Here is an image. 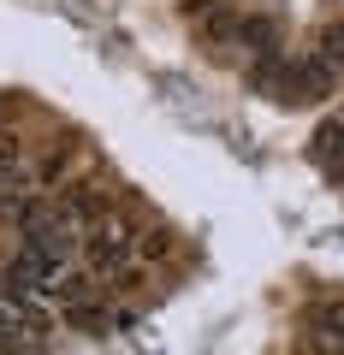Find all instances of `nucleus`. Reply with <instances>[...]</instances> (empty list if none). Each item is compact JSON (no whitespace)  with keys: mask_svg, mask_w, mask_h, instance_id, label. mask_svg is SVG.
<instances>
[{"mask_svg":"<svg viewBox=\"0 0 344 355\" xmlns=\"http://www.w3.org/2000/svg\"><path fill=\"white\" fill-rule=\"evenodd\" d=\"M309 160L327 166L332 178H344V113L338 119H320L315 137H309Z\"/></svg>","mask_w":344,"mask_h":355,"instance_id":"obj_1","label":"nucleus"},{"mask_svg":"<svg viewBox=\"0 0 344 355\" xmlns=\"http://www.w3.org/2000/svg\"><path fill=\"white\" fill-rule=\"evenodd\" d=\"M72 166H77V148L72 142H54V148L36 160V190H60L65 178H72Z\"/></svg>","mask_w":344,"mask_h":355,"instance_id":"obj_2","label":"nucleus"},{"mask_svg":"<svg viewBox=\"0 0 344 355\" xmlns=\"http://www.w3.org/2000/svg\"><path fill=\"white\" fill-rule=\"evenodd\" d=\"M172 254H179L172 231H161V225H154V231H142V237H137V266H166Z\"/></svg>","mask_w":344,"mask_h":355,"instance_id":"obj_3","label":"nucleus"},{"mask_svg":"<svg viewBox=\"0 0 344 355\" xmlns=\"http://www.w3.org/2000/svg\"><path fill=\"white\" fill-rule=\"evenodd\" d=\"M309 338L344 343V302H315V308H309Z\"/></svg>","mask_w":344,"mask_h":355,"instance_id":"obj_4","label":"nucleus"},{"mask_svg":"<svg viewBox=\"0 0 344 355\" xmlns=\"http://www.w3.org/2000/svg\"><path fill=\"white\" fill-rule=\"evenodd\" d=\"M297 89H303V95H327L332 89V65L320 60V53H303V60H297Z\"/></svg>","mask_w":344,"mask_h":355,"instance_id":"obj_5","label":"nucleus"},{"mask_svg":"<svg viewBox=\"0 0 344 355\" xmlns=\"http://www.w3.org/2000/svg\"><path fill=\"white\" fill-rule=\"evenodd\" d=\"M238 42H243V48H255V53H261V48L273 53V42H279V24H273V18H238Z\"/></svg>","mask_w":344,"mask_h":355,"instance_id":"obj_6","label":"nucleus"},{"mask_svg":"<svg viewBox=\"0 0 344 355\" xmlns=\"http://www.w3.org/2000/svg\"><path fill=\"white\" fill-rule=\"evenodd\" d=\"M24 172V137L13 125H0V178H18Z\"/></svg>","mask_w":344,"mask_h":355,"instance_id":"obj_7","label":"nucleus"},{"mask_svg":"<svg viewBox=\"0 0 344 355\" xmlns=\"http://www.w3.org/2000/svg\"><path fill=\"white\" fill-rule=\"evenodd\" d=\"M309 53H320V60L338 71V65H344V18H332V24L315 36V48H309Z\"/></svg>","mask_w":344,"mask_h":355,"instance_id":"obj_8","label":"nucleus"},{"mask_svg":"<svg viewBox=\"0 0 344 355\" xmlns=\"http://www.w3.org/2000/svg\"><path fill=\"white\" fill-rule=\"evenodd\" d=\"M338 184H344V178H338Z\"/></svg>","mask_w":344,"mask_h":355,"instance_id":"obj_9","label":"nucleus"}]
</instances>
